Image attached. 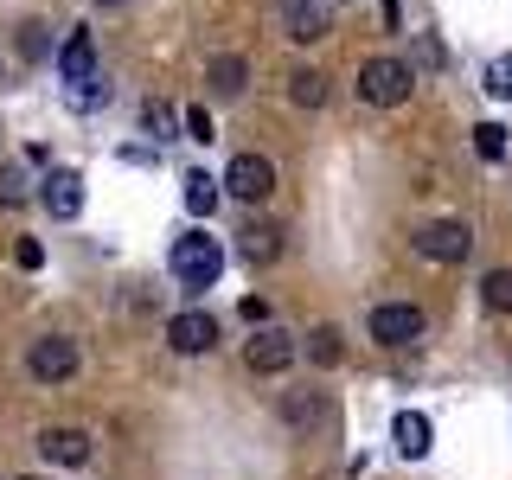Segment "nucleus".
<instances>
[{
    "instance_id": "f257e3e1",
    "label": "nucleus",
    "mask_w": 512,
    "mask_h": 480,
    "mask_svg": "<svg viewBox=\"0 0 512 480\" xmlns=\"http://www.w3.org/2000/svg\"><path fill=\"white\" fill-rule=\"evenodd\" d=\"M167 269H173V282H180V288H212V282L224 276V250H218V237H205V231L173 237Z\"/></svg>"
},
{
    "instance_id": "f03ea898",
    "label": "nucleus",
    "mask_w": 512,
    "mask_h": 480,
    "mask_svg": "<svg viewBox=\"0 0 512 480\" xmlns=\"http://www.w3.org/2000/svg\"><path fill=\"white\" fill-rule=\"evenodd\" d=\"M410 90H416V71L404 58H365L359 64V96L372 109H397V103H410Z\"/></svg>"
},
{
    "instance_id": "7ed1b4c3",
    "label": "nucleus",
    "mask_w": 512,
    "mask_h": 480,
    "mask_svg": "<svg viewBox=\"0 0 512 480\" xmlns=\"http://www.w3.org/2000/svg\"><path fill=\"white\" fill-rule=\"evenodd\" d=\"M468 250H474V231L461 218H436L416 231V256H429V263H461Z\"/></svg>"
},
{
    "instance_id": "20e7f679",
    "label": "nucleus",
    "mask_w": 512,
    "mask_h": 480,
    "mask_svg": "<svg viewBox=\"0 0 512 480\" xmlns=\"http://www.w3.org/2000/svg\"><path fill=\"white\" fill-rule=\"evenodd\" d=\"M224 192L244 199V205H263L269 192H276V167H269L263 154H237L231 167H224Z\"/></svg>"
},
{
    "instance_id": "39448f33",
    "label": "nucleus",
    "mask_w": 512,
    "mask_h": 480,
    "mask_svg": "<svg viewBox=\"0 0 512 480\" xmlns=\"http://www.w3.org/2000/svg\"><path fill=\"white\" fill-rule=\"evenodd\" d=\"M26 372L39 384H64L77 372V346L64 340V333H45V340H32V352H26Z\"/></svg>"
},
{
    "instance_id": "423d86ee",
    "label": "nucleus",
    "mask_w": 512,
    "mask_h": 480,
    "mask_svg": "<svg viewBox=\"0 0 512 480\" xmlns=\"http://www.w3.org/2000/svg\"><path fill=\"white\" fill-rule=\"evenodd\" d=\"M372 340L378 346L423 340V308H410V301H384V308H372Z\"/></svg>"
},
{
    "instance_id": "0eeeda50",
    "label": "nucleus",
    "mask_w": 512,
    "mask_h": 480,
    "mask_svg": "<svg viewBox=\"0 0 512 480\" xmlns=\"http://www.w3.org/2000/svg\"><path fill=\"white\" fill-rule=\"evenodd\" d=\"M58 77L71 90H84V84H96V39L84 26H71L64 32V45H58Z\"/></svg>"
},
{
    "instance_id": "6e6552de",
    "label": "nucleus",
    "mask_w": 512,
    "mask_h": 480,
    "mask_svg": "<svg viewBox=\"0 0 512 480\" xmlns=\"http://www.w3.org/2000/svg\"><path fill=\"white\" fill-rule=\"evenodd\" d=\"M167 346L186 352V359H192V352H212V346H218V320L199 314V308H192V314H173V320H167Z\"/></svg>"
},
{
    "instance_id": "1a4fd4ad",
    "label": "nucleus",
    "mask_w": 512,
    "mask_h": 480,
    "mask_svg": "<svg viewBox=\"0 0 512 480\" xmlns=\"http://www.w3.org/2000/svg\"><path fill=\"white\" fill-rule=\"evenodd\" d=\"M39 199H45V212H52V218H77V212H84V180H77L71 167H52Z\"/></svg>"
},
{
    "instance_id": "9d476101",
    "label": "nucleus",
    "mask_w": 512,
    "mask_h": 480,
    "mask_svg": "<svg viewBox=\"0 0 512 480\" xmlns=\"http://www.w3.org/2000/svg\"><path fill=\"white\" fill-rule=\"evenodd\" d=\"M295 365V340H288L282 327H256L250 340V372H288Z\"/></svg>"
},
{
    "instance_id": "9b49d317",
    "label": "nucleus",
    "mask_w": 512,
    "mask_h": 480,
    "mask_svg": "<svg viewBox=\"0 0 512 480\" xmlns=\"http://www.w3.org/2000/svg\"><path fill=\"white\" fill-rule=\"evenodd\" d=\"M282 26L295 45H314V39H327V7L320 0H282Z\"/></svg>"
},
{
    "instance_id": "f8f14e48",
    "label": "nucleus",
    "mask_w": 512,
    "mask_h": 480,
    "mask_svg": "<svg viewBox=\"0 0 512 480\" xmlns=\"http://www.w3.org/2000/svg\"><path fill=\"white\" fill-rule=\"evenodd\" d=\"M391 442H397V455H404V461H423V455H429V442H436V429H429V416H423V410H397Z\"/></svg>"
},
{
    "instance_id": "ddd939ff",
    "label": "nucleus",
    "mask_w": 512,
    "mask_h": 480,
    "mask_svg": "<svg viewBox=\"0 0 512 480\" xmlns=\"http://www.w3.org/2000/svg\"><path fill=\"white\" fill-rule=\"evenodd\" d=\"M39 448H45V461H64V468H84V461H90V436H84V429H45Z\"/></svg>"
},
{
    "instance_id": "4468645a",
    "label": "nucleus",
    "mask_w": 512,
    "mask_h": 480,
    "mask_svg": "<svg viewBox=\"0 0 512 480\" xmlns=\"http://www.w3.org/2000/svg\"><path fill=\"white\" fill-rule=\"evenodd\" d=\"M218 192H224V180H212V173H186V212L212 218L218 212Z\"/></svg>"
},
{
    "instance_id": "2eb2a0df",
    "label": "nucleus",
    "mask_w": 512,
    "mask_h": 480,
    "mask_svg": "<svg viewBox=\"0 0 512 480\" xmlns=\"http://www.w3.org/2000/svg\"><path fill=\"white\" fill-rule=\"evenodd\" d=\"M244 77H250L244 58H231V52L212 58V90H218V96H244Z\"/></svg>"
},
{
    "instance_id": "dca6fc26",
    "label": "nucleus",
    "mask_w": 512,
    "mask_h": 480,
    "mask_svg": "<svg viewBox=\"0 0 512 480\" xmlns=\"http://www.w3.org/2000/svg\"><path fill=\"white\" fill-rule=\"evenodd\" d=\"M288 96H295L301 109H320V103H327V77H320V71H295V77H288Z\"/></svg>"
},
{
    "instance_id": "f3484780",
    "label": "nucleus",
    "mask_w": 512,
    "mask_h": 480,
    "mask_svg": "<svg viewBox=\"0 0 512 480\" xmlns=\"http://www.w3.org/2000/svg\"><path fill=\"white\" fill-rule=\"evenodd\" d=\"M276 250H282V231H269V224H250V231H244V256H250V263H276Z\"/></svg>"
},
{
    "instance_id": "a211bd4d",
    "label": "nucleus",
    "mask_w": 512,
    "mask_h": 480,
    "mask_svg": "<svg viewBox=\"0 0 512 480\" xmlns=\"http://www.w3.org/2000/svg\"><path fill=\"white\" fill-rule=\"evenodd\" d=\"M480 90L493 96V103H512V52H500L487 64V77H480Z\"/></svg>"
},
{
    "instance_id": "6ab92c4d",
    "label": "nucleus",
    "mask_w": 512,
    "mask_h": 480,
    "mask_svg": "<svg viewBox=\"0 0 512 480\" xmlns=\"http://www.w3.org/2000/svg\"><path fill=\"white\" fill-rule=\"evenodd\" d=\"M480 301H487L493 314H512V269H493V276L480 282Z\"/></svg>"
},
{
    "instance_id": "aec40b11",
    "label": "nucleus",
    "mask_w": 512,
    "mask_h": 480,
    "mask_svg": "<svg viewBox=\"0 0 512 480\" xmlns=\"http://www.w3.org/2000/svg\"><path fill=\"white\" fill-rule=\"evenodd\" d=\"M474 148H480V160H506V128L500 122H474Z\"/></svg>"
},
{
    "instance_id": "412c9836",
    "label": "nucleus",
    "mask_w": 512,
    "mask_h": 480,
    "mask_svg": "<svg viewBox=\"0 0 512 480\" xmlns=\"http://www.w3.org/2000/svg\"><path fill=\"white\" fill-rule=\"evenodd\" d=\"M308 359L314 365H340V333H333V327H314L308 333Z\"/></svg>"
},
{
    "instance_id": "4be33fe9",
    "label": "nucleus",
    "mask_w": 512,
    "mask_h": 480,
    "mask_svg": "<svg viewBox=\"0 0 512 480\" xmlns=\"http://www.w3.org/2000/svg\"><path fill=\"white\" fill-rule=\"evenodd\" d=\"M13 263H20V269H39L45 263V244H39V237H20V244H13Z\"/></svg>"
},
{
    "instance_id": "5701e85b",
    "label": "nucleus",
    "mask_w": 512,
    "mask_h": 480,
    "mask_svg": "<svg viewBox=\"0 0 512 480\" xmlns=\"http://www.w3.org/2000/svg\"><path fill=\"white\" fill-rule=\"evenodd\" d=\"M186 135H192V141H218V128H212V116H205V109H186Z\"/></svg>"
},
{
    "instance_id": "b1692460",
    "label": "nucleus",
    "mask_w": 512,
    "mask_h": 480,
    "mask_svg": "<svg viewBox=\"0 0 512 480\" xmlns=\"http://www.w3.org/2000/svg\"><path fill=\"white\" fill-rule=\"evenodd\" d=\"M148 128H154L160 141H167V128H173V109H167V103H148Z\"/></svg>"
},
{
    "instance_id": "393cba45",
    "label": "nucleus",
    "mask_w": 512,
    "mask_h": 480,
    "mask_svg": "<svg viewBox=\"0 0 512 480\" xmlns=\"http://www.w3.org/2000/svg\"><path fill=\"white\" fill-rule=\"evenodd\" d=\"M244 320H250V327H263V320H269V301L250 295V301H244Z\"/></svg>"
},
{
    "instance_id": "a878e982",
    "label": "nucleus",
    "mask_w": 512,
    "mask_h": 480,
    "mask_svg": "<svg viewBox=\"0 0 512 480\" xmlns=\"http://www.w3.org/2000/svg\"><path fill=\"white\" fill-rule=\"evenodd\" d=\"M0 205H20V173H0Z\"/></svg>"
},
{
    "instance_id": "bb28decb",
    "label": "nucleus",
    "mask_w": 512,
    "mask_h": 480,
    "mask_svg": "<svg viewBox=\"0 0 512 480\" xmlns=\"http://www.w3.org/2000/svg\"><path fill=\"white\" fill-rule=\"evenodd\" d=\"M20 45H26V58H39V52H45V26H26Z\"/></svg>"
},
{
    "instance_id": "cd10ccee",
    "label": "nucleus",
    "mask_w": 512,
    "mask_h": 480,
    "mask_svg": "<svg viewBox=\"0 0 512 480\" xmlns=\"http://www.w3.org/2000/svg\"><path fill=\"white\" fill-rule=\"evenodd\" d=\"M96 7H122V0H96Z\"/></svg>"
}]
</instances>
